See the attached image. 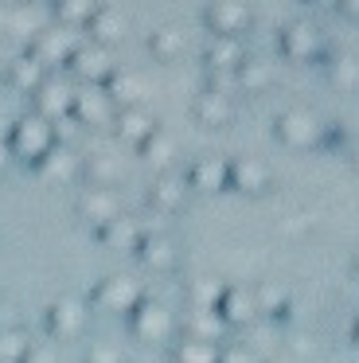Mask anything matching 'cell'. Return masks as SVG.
<instances>
[{
    "instance_id": "4316f807",
    "label": "cell",
    "mask_w": 359,
    "mask_h": 363,
    "mask_svg": "<svg viewBox=\"0 0 359 363\" xmlns=\"http://www.w3.org/2000/svg\"><path fill=\"white\" fill-rule=\"evenodd\" d=\"M254 297H258V316H270V320H289V313H293V297H289L285 285L262 281V285H254Z\"/></svg>"
},
{
    "instance_id": "d6986e66",
    "label": "cell",
    "mask_w": 359,
    "mask_h": 363,
    "mask_svg": "<svg viewBox=\"0 0 359 363\" xmlns=\"http://www.w3.org/2000/svg\"><path fill=\"white\" fill-rule=\"evenodd\" d=\"M86 32H90V43L114 48V43L125 40V32H129V16H125L121 9H114V4H98L90 24H86Z\"/></svg>"
},
{
    "instance_id": "f6af8a7d",
    "label": "cell",
    "mask_w": 359,
    "mask_h": 363,
    "mask_svg": "<svg viewBox=\"0 0 359 363\" xmlns=\"http://www.w3.org/2000/svg\"><path fill=\"white\" fill-rule=\"evenodd\" d=\"M8 160H12V157H8V145L0 141V172H4V164H8Z\"/></svg>"
},
{
    "instance_id": "60d3db41",
    "label": "cell",
    "mask_w": 359,
    "mask_h": 363,
    "mask_svg": "<svg viewBox=\"0 0 359 363\" xmlns=\"http://www.w3.org/2000/svg\"><path fill=\"white\" fill-rule=\"evenodd\" d=\"M4 328H23L20 305H16L12 297H0V332H4Z\"/></svg>"
},
{
    "instance_id": "836d02e7",
    "label": "cell",
    "mask_w": 359,
    "mask_h": 363,
    "mask_svg": "<svg viewBox=\"0 0 359 363\" xmlns=\"http://www.w3.org/2000/svg\"><path fill=\"white\" fill-rule=\"evenodd\" d=\"M82 172H86V180L94 184V188H114L117 180H121V164H117L114 157H90V160H82Z\"/></svg>"
},
{
    "instance_id": "7402d4cb",
    "label": "cell",
    "mask_w": 359,
    "mask_h": 363,
    "mask_svg": "<svg viewBox=\"0 0 359 363\" xmlns=\"http://www.w3.org/2000/svg\"><path fill=\"white\" fill-rule=\"evenodd\" d=\"M35 172L51 184H67L82 172V157H78L74 149H67V145H55L43 160H35Z\"/></svg>"
},
{
    "instance_id": "277c9868",
    "label": "cell",
    "mask_w": 359,
    "mask_h": 363,
    "mask_svg": "<svg viewBox=\"0 0 359 363\" xmlns=\"http://www.w3.org/2000/svg\"><path fill=\"white\" fill-rule=\"evenodd\" d=\"M320 129H324V118L309 106H289L273 118V137L289 149H309V145H320Z\"/></svg>"
},
{
    "instance_id": "74e56055",
    "label": "cell",
    "mask_w": 359,
    "mask_h": 363,
    "mask_svg": "<svg viewBox=\"0 0 359 363\" xmlns=\"http://www.w3.org/2000/svg\"><path fill=\"white\" fill-rule=\"evenodd\" d=\"M82 363H129V359H125V352H121L117 344H109V340H98V344L86 347Z\"/></svg>"
},
{
    "instance_id": "2e32d148",
    "label": "cell",
    "mask_w": 359,
    "mask_h": 363,
    "mask_svg": "<svg viewBox=\"0 0 359 363\" xmlns=\"http://www.w3.org/2000/svg\"><path fill=\"white\" fill-rule=\"evenodd\" d=\"M246 40L238 35H211L203 48V71H238L246 63Z\"/></svg>"
},
{
    "instance_id": "1f68e13d",
    "label": "cell",
    "mask_w": 359,
    "mask_h": 363,
    "mask_svg": "<svg viewBox=\"0 0 359 363\" xmlns=\"http://www.w3.org/2000/svg\"><path fill=\"white\" fill-rule=\"evenodd\" d=\"M168 359L172 363H219V344H203V340H192V336H176Z\"/></svg>"
},
{
    "instance_id": "83f0119b",
    "label": "cell",
    "mask_w": 359,
    "mask_h": 363,
    "mask_svg": "<svg viewBox=\"0 0 359 363\" xmlns=\"http://www.w3.org/2000/svg\"><path fill=\"white\" fill-rule=\"evenodd\" d=\"M234 79H238V94H262V90L273 86V63H265V59L258 55H246V63L234 71Z\"/></svg>"
},
{
    "instance_id": "8d00e7d4",
    "label": "cell",
    "mask_w": 359,
    "mask_h": 363,
    "mask_svg": "<svg viewBox=\"0 0 359 363\" xmlns=\"http://www.w3.org/2000/svg\"><path fill=\"white\" fill-rule=\"evenodd\" d=\"M203 90L234 98L238 94V79H234V71H203Z\"/></svg>"
},
{
    "instance_id": "e575fe53",
    "label": "cell",
    "mask_w": 359,
    "mask_h": 363,
    "mask_svg": "<svg viewBox=\"0 0 359 363\" xmlns=\"http://www.w3.org/2000/svg\"><path fill=\"white\" fill-rule=\"evenodd\" d=\"M31 344H35V340L23 328H4L0 332V363H23V355H28Z\"/></svg>"
},
{
    "instance_id": "c3c4849f",
    "label": "cell",
    "mask_w": 359,
    "mask_h": 363,
    "mask_svg": "<svg viewBox=\"0 0 359 363\" xmlns=\"http://www.w3.org/2000/svg\"><path fill=\"white\" fill-rule=\"evenodd\" d=\"M351 269H355V274H359V250L351 254Z\"/></svg>"
},
{
    "instance_id": "cb8c5ba5",
    "label": "cell",
    "mask_w": 359,
    "mask_h": 363,
    "mask_svg": "<svg viewBox=\"0 0 359 363\" xmlns=\"http://www.w3.org/2000/svg\"><path fill=\"white\" fill-rule=\"evenodd\" d=\"M320 67H324L328 82L336 90H359V55L355 51H328L320 59Z\"/></svg>"
},
{
    "instance_id": "7c38bea8",
    "label": "cell",
    "mask_w": 359,
    "mask_h": 363,
    "mask_svg": "<svg viewBox=\"0 0 359 363\" xmlns=\"http://www.w3.org/2000/svg\"><path fill=\"white\" fill-rule=\"evenodd\" d=\"M133 254H137V262L145 269H153V274H168L180 262L176 238H172L168 230H148V235H140V242L133 246Z\"/></svg>"
},
{
    "instance_id": "ab89813d",
    "label": "cell",
    "mask_w": 359,
    "mask_h": 363,
    "mask_svg": "<svg viewBox=\"0 0 359 363\" xmlns=\"http://www.w3.org/2000/svg\"><path fill=\"white\" fill-rule=\"evenodd\" d=\"M320 145H332V149H340V145H351V141H348V129H343V121H324V129H320Z\"/></svg>"
},
{
    "instance_id": "b9f144b4",
    "label": "cell",
    "mask_w": 359,
    "mask_h": 363,
    "mask_svg": "<svg viewBox=\"0 0 359 363\" xmlns=\"http://www.w3.org/2000/svg\"><path fill=\"white\" fill-rule=\"evenodd\" d=\"M23 363H59V352H55L51 344H31L28 355H23Z\"/></svg>"
},
{
    "instance_id": "f1b7e54d",
    "label": "cell",
    "mask_w": 359,
    "mask_h": 363,
    "mask_svg": "<svg viewBox=\"0 0 359 363\" xmlns=\"http://www.w3.org/2000/svg\"><path fill=\"white\" fill-rule=\"evenodd\" d=\"M98 238L106 246H114V250H133V246L140 242V223L137 219H129V215H117V219H109V223H101L98 227Z\"/></svg>"
},
{
    "instance_id": "7bdbcfd3",
    "label": "cell",
    "mask_w": 359,
    "mask_h": 363,
    "mask_svg": "<svg viewBox=\"0 0 359 363\" xmlns=\"http://www.w3.org/2000/svg\"><path fill=\"white\" fill-rule=\"evenodd\" d=\"M336 12H340V16L359 20V0H340V4H336Z\"/></svg>"
},
{
    "instance_id": "9c48e42d",
    "label": "cell",
    "mask_w": 359,
    "mask_h": 363,
    "mask_svg": "<svg viewBox=\"0 0 359 363\" xmlns=\"http://www.w3.org/2000/svg\"><path fill=\"white\" fill-rule=\"evenodd\" d=\"M273 184V172L262 157H226V188L242 196H265Z\"/></svg>"
},
{
    "instance_id": "5bb4252c",
    "label": "cell",
    "mask_w": 359,
    "mask_h": 363,
    "mask_svg": "<svg viewBox=\"0 0 359 363\" xmlns=\"http://www.w3.org/2000/svg\"><path fill=\"white\" fill-rule=\"evenodd\" d=\"M114 102L106 98L101 86H74V102H70V118L78 125H114Z\"/></svg>"
},
{
    "instance_id": "f35d334b",
    "label": "cell",
    "mask_w": 359,
    "mask_h": 363,
    "mask_svg": "<svg viewBox=\"0 0 359 363\" xmlns=\"http://www.w3.org/2000/svg\"><path fill=\"white\" fill-rule=\"evenodd\" d=\"M219 363H262V355L246 344H219Z\"/></svg>"
},
{
    "instance_id": "6da1fadb",
    "label": "cell",
    "mask_w": 359,
    "mask_h": 363,
    "mask_svg": "<svg viewBox=\"0 0 359 363\" xmlns=\"http://www.w3.org/2000/svg\"><path fill=\"white\" fill-rule=\"evenodd\" d=\"M8 157H20L28 160V164H35V160H43L47 152L55 149V133H51V121L39 118L35 110L31 113H20V118L12 121V129H8Z\"/></svg>"
},
{
    "instance_id": "8fae6325",
    "label": "cell",
    "mask_w": 359,
    "mask_h": 363,
    "mask_svg": "<svg viewBox=\"0 0 359 363\" xmlns=\"http://www.w3.org/2000/svg\"><path fill=\"white\" fill-rule=\"evenodd\" d=\"M203 24H207L211 35H238L254 24V12L250 4H238V0H211L203 9Z\"/></svg>"
},
{
    "instance_id": "ee69618b",
    "label": "cell",
    "mask_w": 359,
    "mask_h": 363,
    "mask_svg": "<svg viewBox=\"0 0 359 363\" xmlns=\"http://www.w3.org/2000/svg\"><path fill=\"white\" fill-rule=\"evenodd\" d=\"M348 160H351V168L359 172V141H351V145H348Z\"/></svg>"
},
{
    "instance_id": "7a4b0ae2",
    "label": "cell",
    "mask_w": 359,
    "mask_h": 363,
    "mask_svg": "<svg viewBox=\"0 0 359 363\" xmlns=\"http://www.w3.org/2000/svg\"><path fill=\"white\" fill-rule=\"evenodd\" d=\"M129 320V332L137 340H145V344H168L172 336L180 332V316L172 313L164 301H156V297H140L137 305H133V313L125 316Z\"/></svg>"
},
{
    "instance_id": "d590c367",
    "label": "cell",
    "mask_w": 359,
    "mask_h": 363,
    "mask_svg": "<svg viewBox=\"0 0 359 363\" xmlns=\"http://www.w3.org/2000/svg\"><path fill=\"white\" fill-rule=\"evenodd\" d=\"M219 289H223V281H215V277H192V281H187V305L192 308H215Z\"/></svg>"
},
{
    "instance_id": "f546056e",
    "label": "cell",
    "mask_w": 359,
    "mask_h": 363,
    "mask_svg": "<svg viewBox=\"0 0 359 363\" xmlns=\"http://www.w3.org/2000/svg\"><path fill=\"white\" fill-rule=\"evenodd\" d=\"M106 98L114 102V110H125V106H140V79L133 71H114L106 82H101Z\"/></svg>"
},
{
    "instance_id": "44dd1931",
    "label": "cell",
    "mask_w": 359,
    "mask_h": 363,
    "mask_svg": "<svg viewBox=\"0 0 359 363\" xmlns=\"http://www.w3.org/2000/svg\"><path fill=\"white\" fill-rule=\"evenodd\" d=\"M192 113L199 125H211V129H223L234 121V113H238V102L226 94H211V90H199L192 102Z\"/></svg>"
},
{
    "instance_id": "3957f363",
    "label": "cell",
    "mask_w": 359,
    "mask_h": 363,
    "mask_svg": "<svg viewBox=\"0 0 359 363\" xmlns=\"http://www.w3.org/2000/svg\"><path fill=\"white\" fill-rule=\"evenodd\" d=\"M277 48H281L285 59H297V63H320V59L328 55L324 32H320V24L309 20V16L289 20V24L277 32Z\"/></svg>"
},
{
    "instance_id": "ac0fdd59",
    "label": "cell",
    "mask_w": 359,
    "mask_h": 363,
    "mask_svg": "<svg viewBox=\"0 0 359 363\" xmlns=\"http://www.w3.org/2000/svg\"><path fill=\"white\" fill-rule=\"evenodd\" d=\"M184 184L195 191H223L226 188V157H215V152H203L187 164Z\"/></svg>"
},
{
    "instance_id": "7dc6e473",
    "label": "cell",
    "mask_w": 359,
    "mask_h": 363,
    "mask_svg": "<svg viewBox=\"0 0 359 363\" xmlns=\"http://www.w3.org/2000/svg\"><path fill=\"white\" fill-rule=\"evenodd\" d=\"M351 336H355V344H359V313H355V324H351Z\"/></svg>"
},
{
    "instance_id": "603a6c76",
    "label": "cell",
    "mask_w": 359,
    "mask_h": 363,
    "mask_svg": "<svg viewBox=\"0 0 359 363\" xmlns=\"http://www.w3.org/2000/svg\"><path fill=\"white\" fill-rule=\"evenodd\" d=\"M156 118H153V110H145V106H125V110H117L114 113V133L121 137V141H133V145H140L148 133H156Z\"/></svg>"
},
{
    "instance_id": "5b68a950",
    "label": "cell",
    "mask_w": 359,
    "mask_h": 363,
    "mask_svg": "<svg viewBox=\"0 0 359 363\" xmlns=\"http://www.w3.org/2000/svg\"><path fill=\"white\" fill-rule=\"evenodd\" d=\"M140 297H145V285H140L137 277H129V274H109L90 289L94 305L106 308V313H121V316H129Z\"/></svg>"
},
{
    "instance_id": "e0dca14e",
    "label": "cell",
    "mask_w": 359,
    "mask_h": 363,
    "mask_svg": "<svg viewBox=\"0 0 359 363\" xmlns=\"http://www.w3.org/2000/svg\"><path fill=\"white\" fill-rule=\"evenodd\" d=\"M226 324L215 308H192L187 305L184 320H180V336H192V340H203V344H226Z\"/></svg>"
},
{
    "instance_id": "52a82bcc",
    "label": "cell",
    "mask_w": 359,
    "mask_h": 363,
    "mask_svg": "<svg viewBox=\"0 0 359 363\" xmlns=\"http://www.w3.org/2000/svg\"><path fill=\"white\" fill-rule=\"evenodd\" d=\"M70 51H74V32H67V28H59V24H43L28 40V55L35 59L47 74H51V67H67Z\"/></svg>"
},
{
    "instance_id": "9a60e30c",
    "label": "cell",
    "mask_w": 359,
    "mask_h": 363,
    "mask_svg": "<svg viewBox=\"0 0 359 363\" xmlns=\"http://www.w3.org/2000/svg\"><path fill=\"white\" fill-rule=\"evenodd\" d=\"M74 207H78V215H82V219H90L94 230H98L101 223H109V219H117V215H121V196H117L114 188H94V184H86V188L78 191Z\"/></svg>"
},
{
    "instance_id": "d4e9b609",
    "label": "cell",
    "mask_w": 359,
    "mask_h": 363,
    "mask_svg": "<svg viewBox=\"0 0 359 363\" xmlns=\"http://www.w3.org/2000/svg\"><path fill=\"white\" fill-rule=\"evenodd\" d=\"M140 160H145L148 168H156V176L160 172H172V164H176V137L164 133V129H156V133H148L145 141L137 145Z\"/></svg>"
},
{
    "instance_id": "bcb514c9",
    "label": "cell",
    "mask_w": 359,
    "mask_h": 363,
    "mask_svg": "<svg viewBox=\"0 0 359 363\" xmlns=\"http://www.w3.org/2000/svg\"><path fill=\"white\" fill-rule=\"evenodd\" d=\"M262 363H293V359H285V355H270V359H262Z\"/></svg>"
},
{
    "instance_id": "8992f818",
    "label": "cell",
    "mask_w": 359,
    "mask_h": 363,
    "mask_svg": "<svg viewBox=\"0 0 359 363\" xmlns=\"http://www.w3.org/2000/svg\"><path fill=\"white\" fill-rule=\"evenodd\" d=\"M86 320H90V305L74 293H62L47 305V332L55 340H78L86 332Z\"/></svg>"
},
{
    "instance_id": "4dcf8cb0",
    "label": "cell",
    "mask_w": 359,
    "mask_h": 363,
    "mask_svg": "<svg viewBox=\"0 0 359 363\" xmlns=\"http://www.w3.org/2000/svg\"><path fill=\"white\" fill-rule=\"evenodd\" d=\"M94 9H98L94 0H55V4H51V16H55V24H59V28L74 32V28H86V24H90Z\"/></svg>"
},
{
    "instance_id": "30bf717a",
    "label": "cell",
    "mask_w": 359,
    "mask_h": 363,
    "mask_svg": "<svg viewBox=\"0 0 359 363\" xmlns=\"http://www.w3.org/2000/svg\"><path fill=\"white\" fill-rule=\"evenodd\" d=\"M215 313L223 316V324H226V328H238V324H250V320L258 316V297H254V285L226 281L223 289H219Z\"/></svg>"
},
{
    "instance_id": "ba28073f",
    "label": "cell",
    "mask_w": 359,
    "mask_h": 363,
    "mask_svg": "<svg viewBox=\"0 0 359 363\" xmlns=\"http://www.w3.org/2000/svg\"><path fill=\"white\" fill-rule=\"evenodd\" d=\"M67 67H70V74H74V79H82V86H101V82L117 71V67H114V51L101 48V43H90V40L74 43Z\"/></svg>"
},
{
    "instance_id": "484cf974",
    "label": "cell",
    "mask_w": 359,
    "mask_h": 363,
    "mask_svg": "<svg viewBox=\"0 0 359 363\" xmlns=\"http://www.w3.org/2000/svg\"><path fill=\"white\" fill-rule=\"evenodd\" d=\"M43 79H47V71L28 55V51H23V55H16L12 63L4 67V82H8L12 90H20V94H35Z\"/></svg>"
},
{
    "instance_id": "ffe728a7",
    "label": "cell",
    "mask_w": 359,
    "mask_h": 363,
    "mask_svg": "<svg viewBox=\"0 0 359 363\" xmlns=\"http://www.w3.org/2000/svg\"><path fill=\"white\" fill-rule=\"evenodd\" d=\"M187 199V184L180 172H160L153 184H148V207H153L156 215H172L180 211Z\"/></svg>"
},
{
    "instance_id": "4fadbf2b",
    "label": "cell",
    "mask_w": 359,
    "mask_h": 363,
    "mask_svg": "<svg viewBox=\"0 0 359 363\" xmlns=\"http://www.w3.org/2000/svg\"><path fill=\"white\" fill-rule=\"evenodd\" d=\"M31 102H35V113L47 121H59L70 113V102H74V86H70L62 74H47L43 82H39V90L31 94Z\"/></svg>"
},
{
    "instance_id": "d6a6232c",
    "label": "cell",
    "mask_w": 359,
    "mask_h": 363,
    "mask_svg": "<svg viewBox=\"0 0 359 363\" xmlns=\"http://www.w3.org/2000/svg\"><path fill=\"white\" fill-rule=\"evenodd\" d=\"M148 51H153L156 59H176L180 51H184V32H180L176 24H160L148 32Z\"/></svg>"
}]
</instances>
